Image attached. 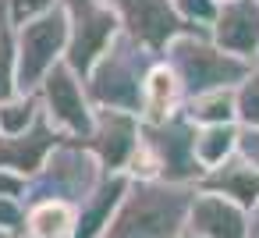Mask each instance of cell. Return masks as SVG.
Masks as SVG:
<instances>
[{
	"label": "cell",
	"mask_w": 259,
	"mask_h": 238,
	"mask_svg": "<svg viewBox=\"0 0 259 238\" xmlns=\"http://www.w3.org/2000/svg\"><path fill=\"white\" fill-rule=\"evenodd\" d=\"M192 199V185L132 181L103 238H178L188 227Z\"/></svg>",
	"instance_id": "6da1fadb"
},
{
	"label": "cell",
	"mask_w": 259,
	"mask_h": 238,
	"mask_svg": "<svg viewBox=\"0 0 259 238\" xmlns=\"http://www.w3.org/2000/svg\"><path fill=\"white\" fill-rule=\"evenodd\" d=\"M124 174L132 181H167L195 188L206 174L195 160V125L185 114L163 125H142V142Z\"/></svg>",
	"instance_id": "7a4b0ae2"
},
{
	"label": "cell",
	"mask_w": 259,
	"mask_h": 238,
	"mask_svg": "<svg viewBox=\"0 0 259 238\" xmlns=\"http://www.w3.org/2000/svg\"><path fill=\"white\" fill-rule=\"evenodd\" d=\"M156 61L160 57L153 50H146L142 43H135L132 36L121 32L103 50V57L93 64V71L82 78L93 107L96 110L139 114L142 110V89H146V78H149Z\"/></svg>",
	"instance_id": "3957f363"
},
{
	"label": "cell",
	"mask_w": 259,
	"mask_h": 238,
	"mask_svg": "<svg viewBox=\"0 0 259 238\" xmlns=\"http://www.w3.org/2000/svg\"><path fill=\"white\" fill-rule=\"evenodd\" d=\"M163 61L185 86V100L213 89H238L252 75V64L220 50L206 29H185L178 39H170V47L163 50Z\"/></svg>",
	"instance_id": "277c9868"
},
{
	"label": "cell",
	"mask_w": 259,
	"mask_h": 238,
	"mask_svg": "<svg viewBox=\"0 0 259 238\" xmlns=\"http://www.w3.org/2000/svg\"><path fill=\"white\" fill-rule=\"evenodd\" d=\"M103 178H107L103 164L82 139H61L54 146V153L47 156V164L39 167V174L29 178L25 206L43 203V199H61V203L82 206L100 188Z\"/></svg>",
	"instance_id": "5b68a950"
},
{
	"label": "cell",
	"mask_w": 259,
	"mask_h": 238,
	"mask_svg": "<svg viewBox=\"0 0 259 238\" xmlns=\"http://www.w3.org/2000/svg\"><path fill=\"white\" fill-rule=\"evenodd\" d=\"M68 11L54 8L25 25L15 29V50H18V93H36L43 86V78L64 64L68 54Z\"/></svg>",
	"instance_id": "8992f818"
},
{
	"label": "cell",
	"mask_w": 259,
	"mask_h": 238,
	"mask_svg": "<svg viewBox=\"0 0 259 238\" xmlns=\"http://www.w3.org/2000/svg\"><path fill=\"white\" fill-rule=\"evenodd\" d=\"M61 8L68 11V25H71L64 64L78 78H85L93 64L103 57V50L121 36L117 11L107 0H61Z\"/></svg>",
	"instance_id": "52a82bcc"
},
{
	"label": "cell",
	"mask_w": 259,
	"mask_h": 238,
	"mask_svg": "<svg viewBox=\"0 0 259 238\" xmlns=\"http://www.w3.org/2000/svg\"><path fill=\"white\" fill-rule=\"evenodd\" d=\"M39 96V110L43 117L64 135V139H89L93 132V121H96V107L85 93V82L68 68V64H57L43 86L36 89Z\"/></svg>",
	"instance_id": "ba28073f"
},
{
	"label": "cell",
	"mask_w": 259,
	"mask_h": 238,
	"mask_svg": "<svg viewBox=\"0 0 259 238\" xmlns=\"http://www.w3.org/2000/svg\"><path fill=\"white\" fill-rule=\"evenodd\" d=\"M107 4L117 11L121 32L153 50L156 57H163L170 39H178L188 29L174 11V0H107Z\"/></svg>",
	"instance_id": "9c48e42d"
},
{
	"label": "cell",
	"mask_w": 259,
	"mask_h": 238,
	"mask_svg": "<svg viewBox=\"0 0 259 238\" xmlns=\"http://www.w3.org/2000/svg\"><path fill=\"white\" fill-rule=\"evenodd\" d=\"M139 142H142V121L139 114H124V110H96L93 132L85 139V146L96 153L107 174H124Z\"/></svg>",
	"instance_id": "30bf717a"
},
{
	"label": "cell",
	"mask_w": 259,
	"mask_h": 238,
	"mask_svg": "<svg viewBox=\"0 0 259 238\" xmlns=\"http://www.w3.org/2000/svg\"><path fill=\"white\" fill-rule=\"evenodd\" d=\"M209 39L248 61L255 68V57H259V0H231V4H220V15L217 22L209 25Z\"/></svg>",
	"instance_id": "8fae6325"
},
{
	"label": "cell",
	"mask_w": 259,
	"mask_h": 238,
	"mask_svg": "<svg viewBox=\"0 0 259 238\" xmlns=\"http://www.w3.org/2000/svg\"><path fill=\"white\" fill-rule=\"evenodd\" d=\"M61 139L64 135L47 117H39L36 128H29L25 135H0V167L15 171L22 178H36L39 167L47 164V156L54 153V146Z\"/></svg>",
	"instance_id": "7c38bea8"
},
{
	"label": "cell",
	"mask_w": 259,
	"mask_h": 238,
	"mask_svg": "<svg viewBox=\"0 0 259 238\" xmlns=\"http://www.w3.org/2000/svg\"><path fill=\"white\" fill-rule=\"evenodd\" d=\"M185 231H192L199 238H248V213L224 195L195 188Z\"/></svg>",
	"instance_id": "4fadbf2b"
},
{
	"label": "cell",
	"mask_w": 259,
	"mask_h": 238,
	"mask_svg": "<svg viewBox=\"0 0 259 238\" xmlns=\"http://www.w3.org/2000/svg\"><path fill=\"white\" fill-rule=\"evenodd\" d=\"M195 188L213 192V195H224V199H231L234 206H241V210L248 213V210L259 203V171H255L245 156H231L227 164L206 171Z\"/></svg>",
	"instance_id": "5bb4252c"
},
{
	"label": "cell",
	"mask_w": 259,
	"mask_h": 238,
	"mask_svg": "<svg viewBox=\"0 0 259 238\" xmlns=\"http://www.w3.org/2000/svg\"><path fill=\"white\" fill-rule=\"evenodd\" d=\"M185 107V86L178 82V75L170 71V64L160 57L146 78V89H142V110H139V121L142 125H163L170 117H178Z\"/></svg>",
	"instance_id": "9a60e30c"
},
{
	"label": "cell",
	"mask_w": 259,
	"mask_h": 238,
	"mask_svg": "<svg viewBox=\"0 0 259 238\" xmlns=\"http://www.w3.org/2000/svg\"><path fill=\"white\" fill-rule=\"evenodd\" d=\"M128 185H132L128 174H107L100 181V188L78 206V220H75V234L71 238H103V231L110 227V220H114Z\"/></svg>",
	"instance_id": "2e32d148"
},
{
	"label": "cell",
	"mask_w": 259,
	"mask_h": 238,
	"mask_svg": "<svg viewBox=\"0 0 259 238\" xmlns=\"http://www.w3.org/2000/svg\"><path fill=\"white\" fill-rule=\"evenodd\" d=\"M78 220V206L61 199H43L25 210V234L22 238H71Z\"/></svg>",
	"instance_id": "e0dca14e"
},
{
	"label": "cell",
	"mask_w": 259,
	"mask_h": 238,
	"mask_svg": "<svg viewBox=\"0 0 259 238\" xmlns=\"http://www.w3.org/2000/svg\"><path fill=\"white\" fill-rule=\"evenodd\" d=\"M181 114L195 125V128H209V125H238V89H213V93H199L188 96Z\"/></svg>",
	"instance_id": "ac0fdd59"
},
{
	"label": "cell",
	"mask_w": 259,
	"mask_h": 238,
	"mask_svg": "<svg viewBox=\"0 0 259 238\" xmlns=\"http://www.w3.org/2000/svg\"><path fill=\"white\" fill-rule=\"evenodd\" d=\"M238 139H241L238 125L195 128V160L202 164V171H213V167L227 164L231 156H238Z\"/></svg>",
	"instance_id": "d6986e66"
},
{
	"label": "cell",
	"mask_w": 259,
	"mask_h": 238,
	"mask_svg": "<svg viewBox=\"0 0 259 238\" xmlns=\"http://www.w3.org/2000/svg\"><path fill=\"white\" fill-rule=\"evenodd\" d=\"M43 117L36 93H15L11 100H0V135H25Z\"/></svg>",
	"instance_id": "ffe728a7"
},
{
	"label": "cell",
	"mask_w": 259,
	"mask_h": 238,
	"mask_svg": "<svg viewBox=\"0 0 259 238\" xmlns=\"http://www.w3.org/2000/svg\"><path fill=\"white\" fill-rule=\"evenodd\" d=\"M18 93V50H15V25L0 32V100H11Z\"/></svg>",
	"instance_id": "44dd1931"
},
{
	"label": "cell",
	"mask_w": 259,
	"mask_h": 238,
	"mask_svg": "<svg viewBox=\"0 0 259 238\" xmlns=\"http://www.w3.org/2000/svg\"><path fill=\"white\" fill-rule=\"evenodd\" d=\"M238 128H255L259 132V71L238 86Z\"/></svg>",
	"instance_id": "7402d4cb"
},
{
	"label": "cell",
	"mask_w": 259,
	"mask_h": 238,
	"mask_svg": "<svg viewBox=\"0 0 259 238\" xmlns=\"http://www.w3.org/2000/svg\"><path fill=\"white\" fill-rule=\"evenodd\" d=\"M174 11L188 29H206L209 32V25L220 15V4L217 0H174Z\"/></svg>",
	"instance_id": "603a6c76"
},
{
	"label": "cell",
	"mask_w": 259,
	"mask_h": 238,
	"mask_svg": "<svg viewBox=\"0 0 259 238\" xmlns=\"http://www.w3.org/2000/svg\"><path fill=\"white\" fill-rule=\"evenodd\" d=\"M4 8H8V22L18 29V25H25V22H32V18L47 15V11L61 8V0H4Z\"/></svg>",
	"instance_id": "cb8c5ba5"
},
{
	"label": "cell",
	"mask_w": 259,
	"mask_h": 238,
	"mask_svg": "<svg viewBox=\"0 0 259 238\" xmlns=\"http://www.w3.org/2000/svg\"><path fill=\"white\" fill-rule=\"evenodd\" d=\"M25 203L22 199H4L0 195V234L4 238H22L25 234Z\"/></svg>",
	"instance_id": "d4e9b609"
},
{
	"label": "cell",
	"mask_w": 259,
	"mask_h": 238,
	"mask_svg": "<svg viewBox=\"0 0 259 238\" xmlns=\"http://www.w3.org/2000/svg\"><path fill=\"white\" fill-rule=\"evenodd\" d=\"M25 192H29V178L15 174V171H4L0 167V195L4 199H22L25 203Z\"/></svg>",
	"instance_id": "484cf974"
},
{
	"label": "cell",
	"mask_w": 259,
	"mask_h": 238,
	"mask_svg": "<svg viewBox=\"0 0 259 238\" xmlns=\"http://www.w3.org/2000/svg\"><path fill=\"white\" fill-rule=\"evenodd\" d=\"M238 156H245V160L259 171V132H255V128H241V139H238Z\"/></svg>",
	"instance_id": "4316f807"
},
{
	"label": "cell",
	"mask_w": 259,
	"mask_h": 238,
	"mask_svg": "<svg viewBox=\"0 0 259 238\" xmlns=\"http://www.w3.org/2000/svg\"><path fill=\"white\" fill-rule=\"evenodd\" d=\"M248 238H259V203L248 210Z\"/></svg>",
	"instance_id": "83f0119b"
},
{
	"label": "cell",
	"mask_w": 259,
	"mask_h": 238,
	"mask_svg": "<svg viewBox=\"0 0 259 238\" xmlns=\"http://www.w3.org/2000/svg\"><path fill=\"white\" fill-rule=\"evenodd\" d=\"M4 25H11V22H8V8H4V0H0V32H4Z\"/></svg>",
	"instance_id": "f1b7e54d"
},
{
	"label": "cell",
	"mask_w": 259,
	"mask_h": 238,
	"mask_svg": "<svg viewBox=\"0 0 259 238\" xmlns=\"http://www.w3.org/2000/svg\"><path fill=\"white\" fill-rule=\"evenodd\" d=\"M178 238H199V234H192V231H181V234H178Z\"/></svg>",
	"instance_id": "f546056e"
},
{
	"label": "cell",
	"mask_w": 259,
	"mask_h": 238,
	"mask_svg": "<svg viewBox=\"0 0 259 238\" xmlns=\"http://www.w3.org/2000/svg\"><path fill=\"white\" fill-rule=\"evenodd\" d=\"M217 4H231V0H217Z\"/></svg>",
	"instance_id": "4dcf8cb0"
},
{
	"label": "cell",
	"mask_w": 259,
	"mask_h": 238,
	"mask_svg": "<svg viewBox=\"0 0 259 238\" xmlns=\"http://www.w3.org/2000/svg\"><path fill=\"white\" fill-rule=\"evenodd\" d=\"M255 71H259V57H255Z\"/></svg>",
	"instance_id": "1f68e13d"
},
{
	"label": "cell",
	"mask_w": 259,
	"mask_h": 238,
	"mask_svg": "<svg viewBox=\"0 0 259 238\" xmlns=\"http://www.w3.org/2000/svg\"><path fill=\"white\" fill-rule=\"evenodd\" d=\"M0 238H4V234H0Z\"/></svg>",
	"instance_id": "d6a6232c"
}]
</instances>
